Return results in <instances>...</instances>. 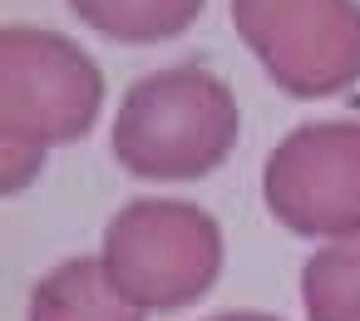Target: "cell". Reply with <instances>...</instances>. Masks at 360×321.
I'll list each match as a JSON object with an SVG mask.
<instances>
[{"mask_svg": "<svg viewBox=\"0 0 360 321\" xmlns=\"http://www.w3.org/2000/svg\"><path fill=\"white\" fill-rule=\"evenodd\" d=\"M104 104L99 65L45 25H6L0 35V158L6 193H20L55 144H79Z\"/></svg>", "mask_w": 360, "mask_h": 321, "instance_id": "cell-1", "label": "cell"}, {"mask_svg": "<svg viewBox=\"0 0 360 321\" xmlns=\"http://www.w3.org/2000/svg\"><path fill=\"white\" fill-rule=\"evenodd\" d=\"M237 99L202 65L153 70L129 84L114 114V158L134 178H207L237 149Z\"/></svg>", "mask_w": 360, "mask_h": 321, "instance_id": "cell-2", "label": "cell"}, {"mask_svg": "<svg viewBox=\"0 0 360 321\" xmlns=\"http://www.w3.org/2000/svg\"><path fill=\"white\" fill-rule=\"evenodd\" d=\"M99 262L139 311H178L222 277V227L198 203L139 198L109 218Z\"/></svg>", "mask_w": 360, "mask_h": 321, "instance_id": "cell-3", "label": "cell"}, {"mask_svg": "<svg viewBox=\"0 0 360 321\" xmlns=\"http://www.w3.org/2000/svg\"><path fill=\"white\" fill-rule=\"evenodd\" d=\"M232 25L291 99H326L360 80V0H232Z\"/></svg>", "mask_w": 360, "mask_h": 321, "instance_id": "cell-4", "label": "cell"}, {"mask_svg": "<svg viewBox=\"0 0 360 321\" xmlns=\"http://www.w3.org/2000/svg\"><path fill=\"white\" fill-rule=\"evenodd\" d=\"M262 198L296 237H355L360 232V124L321 119L291 129L266 168Z\"/></svg>", "mask_w": 360, "mask_h": 321, "instance_id": "cell-5", "label": "cell"}, {"mask_svg": "<svg viewBox=\"0 0 360 321\" xmlns=\"http://www.w3.org/2000/svg\"><path fill=\"white\" fill-rule=\"evenodd\" d=\"M139 311L104 272L99 257H70L55 272H45L30 291V321H143Z\"/></svg>", "mask_w": 360, "mask_h": 321, "instance_id": "cell-6", "label": "cell"}, {"mask_svg": "<svg viewBox=\"0 0 360 321\" xmlns=\"http://www.w3.org/2000/svg\"><path fill=\"white\" fill-rule=\"evenodd\" d=\"M70 11L114 45H158L198 20L202 0H70Z\"/></svg>", "mask_w": 360, "mask_h": 321, "instance_id": "cell-7", "label": "cell"}, {"mask_svg": "<svg viewBox=\"0 0 360 321\" xmlns=\"http://www.w3.org/2000/svg\"><path fill=\"white\" fill-rule=\"evenodd\" d=\"M306 321H360V232L340 237L301 267Z\"/></svg>", "mask_w": 360, "mask_h": 321, "instance_id": "cell-8", "label": "cell"}, {"mask_svg": "<svg viewBox=\"0 0 360 321\" xmlns=\"http://www.w3.org/2000/svg\"><path fill=\"white\" fill-rule=\"evenodd\" d=\"M207 321H281V316H266V311H222V316H207Z\"/></svg>", "mask_w": 360, "mask_h": 321, "instance_id": "cell-9", "label": "cell"}]
</instances>
